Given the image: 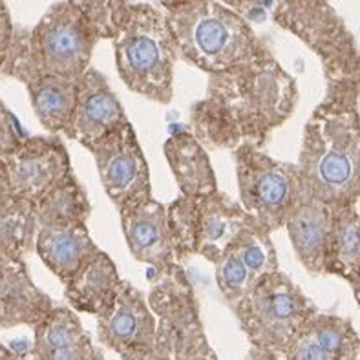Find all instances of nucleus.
Returning <instances> with one entry per match:
<instances>
[{"instance_id":"6e6552de","label":"nucleus","mask_w":360,"mask_h":360,"mask_svg":"<svg viewBox=\"0 0 360 360\" xmlns=\"http://www.w3.org/2000/svg\"><path fill=\"white\" fill-rule=\"evenodd\" d=\"M233 155L240 203L252 227L267 234L285 227L291 210L306 192L297 165L274 160L255 146H242Z\"/></svg>"},{"instance_id":"f257e3e1","label":"nucleus","mask_w":360,"mask_h":360,"mask_svg":"<svg viewBox=\"0 0 360 360\" xmlns=\"http://www.w3.org/2000/svg\"><path fill=\"white\" fill-rule=\"evenodd\" d=\"M298 84L274 55L209 75L188 110L191 132L205 148H262L297 110Z\"/></svg>"},{"instance_id":"1a4fd4ad","label":"nucleus","mask_w":360,"mask_h":360,"mask_svg":"<svg viewBox=\"0 0 360 360\" xmlns=\"http://www.w3.org/2000/svg\"><path fill=\"white\" fill-rule=\"evenodd\" d=\"M233 311L252 346L283 352L319 307L288 274L276 271L267 274Z\"/></svg>"},{"instance_id":"412c9836","label":"nucleus","mask_w":360,"mask_h":360,"mask_svg":"<svg viewBox=\"0 0 360 360\" xmlns=\"http://www.w3.org/2000/svg\"><path fill=\"white\" fill-rule=\"evenodd\" d=\"M37 359L39 360H97L90 333L70 307H53L37 324Z\"/></svg>"},{"instance_id":"2f4dec72","label":"nucleus","mask_w":360,"mask_h":360,"mask_svg":"<svg viewBox=\"0 0 360 360\" xmlns=\"http://www.w3.org/2000/svg\"><path fill=\"white\" fill-rule=\"evenodd\" d=\"M0 360H2V359H0Z\"/></svg>"},{"instance_id":"7c9ffc66","label":"nucleus","mask_w":360,"mask_h":360,"mask_svg":"<svg viewBox=\"0 0 360 360\" xmlns=\"http://www.w3.org/2000/svg\"><path fill=\"white\" fill-rule=\"evenodd\" d=\"M353 295H355V300H356V304H359V307H360V282L356 283L355 288H353Z\"/></svg>"},{"instance_id":"bb28decb","label":"nucleus","mask_w":360,"mask_h":360,"mask_svg":"<svg viewBox=\"0 0 360 360\" xmlns=\"http://www.w3.org/2000/svg\"><path fill=\"white\" fill-rule=\"evenodd\" d=\"M91 26L96 27L99 39H114L119 17L123 11V0L117 2H77Z\"/></svg>"},{"instance_id":"c85d7f7f","label":"nucleus","mask_w":360,"mask_h":360,"mask_svg":"<svg viewBox=\"0 0 360 360\" xmlns=\"http://www.w3.org/2000/svg\"><path fill=\"white\" fill-rule=\"evenodd\" d=\"M11 41V24H9L6 6L0 2V59L4 57Z\"/></svg>"},{"instance_id":"39448f33","label":"nucleus","mask_w":360,"mask_h":360,"mask_svg":"<svg viewBox=\"0 0 360 360\" xmlns=\"http://www.w3.org/2000/svg\"><path fill=\"white\" fill-rule=\"evenodd\" d=\"M273 18L319 55L328 96L360 99V48L344 18L329 2H273Z\"/></svg>"},{"instance_id":"f3484780","label":"nucleus","mask_w":360,"mask_h":360,"mask_svg":"<svg viewBox=\"0 0 360 360\" xmlns=\"http://www.w3.org/2000/svg\"><path fill=\"white\" fill-rule=\"evenodd\" d=\"M289 240L300 264L313 274H326L333 207L304 192L285 221Z\"/></svg>"},{"instance_id":"20e7f679","label":"nucleus","mask_w":360,"mask_h":360,"mask_svg":"<svg viewBox=\"0 0 360 360\" xmlns=\"http://www.w3.org/2000/svg\"><path fill=\"white\" fill-rule=\"evenodd\" d=\"M112 42L117 73L127 88L169 105L178 50L163 9L154 2H124Z\"/></svg>"},{"instance_id":"0eeeda50","label":"nucleus","mask_w":360,"mask_h":360,"mask_svg":"<svg viewBox=\"0 0 360 360\" xmlns=\"http://www.w3.org/2000/svg\"><path fill=\"white\" fill-rule=\"evenodd\" d=\"M167 218L178 264L188 256L216 264L251 225L242 203L219 191L203 198L179 194L167 205Z\"/></svg>"},{"instance_id":"aec40b11","label":"nucleus","mask_w":360,"mask_h":360,"mask_svg":"<svg viewBox=\"0 0 360 360\" xmlns=\"http://www.w3.org/2000/svg\"><path fill=\"white\" fill-rule=\"evenodd\" d=\"M53 309L17 260L0 258V324H41Z\"/></svg>"},{"instance_id":"cd10ccee","label":"nucleus","mask_w":360,"mask_h":360,"mask_svg":"<svg viewBox=\"0 0 360 360\" xmlns=\"http://www.w3.org/2000/svg\"><path fill=\"white\" fill-rule=\"evenodd\" d=\"M26 141L17 119L0 105V154H13Z\"/></svg>"},{"instance_id":"9d476101","label":"nucleus","mask_w":360,"mask_h":360,"mask_svg":"<svg viewBox=\"0 0 360 360\" xmlns=\"http://www.w3.org/2000/svg\"><path fill=\"white\" fill-rule=\"evenodd\" d=\"M148 304L158 326L169 335L174 360H218L205 337L196 292L181 265L155 276Z\"/></svg>"},{"instance_id":"5701e85b","label":"nucleus","mask_w":360,"mask_h":360,"mask_svg":"<svg viewBox=\"0 0 360 360\" xmlns=\"http://www.w3.org/2000/svg\"><path fill=\"white\" fill-rule=\"evenodd\" d=\"M359 203L333 207V229H331L328 264H326V274L340 276L352 285V289L360 282Z\"/></svg>"},{"instance_id":"393cba45","label":"nucleus","mask_w":360,"mask_h":360,"mask_svg":"<svg viewBox=\"0 0 360 360\" xmlns=\"http://www.w3.org/2000/svg\"><path fill=\"white\" fill-rule=\"evenodd\" d=\"M90 200L75 176H70L50 194L35 203L37 224L41 225H81L90 218Z\"/></svg>"},{"instance_id":"2eb2a0df","label":"nucleus","mask_w":360,"mask_h":360,"mask_svg":"<svg viewBox=\"0 0 360 360\" xmlns=\"http://www.w3.org/2000/svg\"><path fill=\"white\" fill-rule=\"evenodd\" d=\"M124 108L101 72L88 68L79 79L77 105L66 136L75 139L86 150H94L106 137L128 124Z\"/></svg>"},{"instance_id":"f03ea898","label":"nucleus","mask_w":360,"mask_h":360,"mask_svg":"<svg viewBox=\"0 0 360 360\" xmlns=\"http://www.w3.org/2000/svg\"><path fill=\"white\" fill-rule=\"evenodd\" d=\"M306 191L329 207L360 201L359 99L324 96L304 127L297 163Z\"/></svg>"},{"instance_id":"9b49d317","label":"nucleus","mask_w":360,"mask_h":360,"mask_svg":"<svg viewBox=\"0 0 360 360\" xmlns=\"http://www.w3.org/2000/svg\"><path fill=\"white\" fill-rule=\"evenodd\" d=\"M91 154L101 185L119 210L152 200L150 170L132 124L106 137Z\"/></svg>"},{"instance_id":"a211bd4d","label":"nucleus","mask_w":360,"mask_h":360,"mask_svg":"<svg viewBox=\"0 0 360 360\" xmlns=\"http://www.w3.org/2000/svg\"><path fill=\"white\" fill-rule=\"evenodd\" d=\"M37 251L48 269L68 283L101 249L91 240L86 224H81L42 225L37 234Z\"/></svg>"},{"instance_id":"b1692460","label":"nucleus","mask_w":360,"mask_h":360,"mask_svg":"<svg viewBox=\"0 0 360 360\" xmlns=\"http://www.w3.org/2000/svg\"><path fill=\"white\" fill-rule=\"evenodd\" d=\"M37 115L50 132H66L77 105L79 79L44 75L27 82Z\"/></svg>"},{"instance_id":"a878e982","label":"nucleus","mask_w":360,"mask_h":360,"mask_svg":"<svg viewBox=\"0 0 360 360\" xmlns=\"http://www.w3.org/2000/svg\"><path fill=\"white\" fill-rule=\"evenodd\" d=\"M37 216L35 205L30 201L13 200L0 205V255L17 260L32 245Z\"/></svg>"},{"instance_id":"6ab92c4d","label":"nucleus","mask_w":360,"mask_h":360,"mask_svg":"<svg viewBox=\"0 0 360 360\" xmlns=\"http://www.w3.org/2000/svg\"><path fill=\"white\" fill-rule=\"evenodd\" d=\"M163 150L183 196L203 198L218 192L207 148L191 130L172 134L165 141Z\"/></svg>"},{"instance_id":"f8f14e48","label":"nucleus","mask_w":360,"mask_h":360,"mask_svg":"<svg viewBox=\"0 0 360 360\" xmlns=\"http://www.w3.org/2000/svg\"><path fill=\"white\" fill-rule=\"evenodd\" d=\"M6 174L13 198L35 205L72 176V163L57 137H37L6 158Z\"/></svg>"},{"instance_id":"dca6fc26","label":"nucleus","mask_w":360,"mask_h":360,"mask_svg":"<svg viewBox=\"0 0 360 360\" xmlns=\"http://www.w3.org/2000/svg\"><path fill=\"white\" fill-rule=\"evenodd\" d=\"M119 214L127 245L137 262L150 265L158 274L178 264L167 218V205L148 200L119 210Z\"/></svg>"},{"instance_id":"423d86ee","label":"nucleus","mask_w":360,"mask_h":360,"mask_svg":"<svg viewBox=\"0 0 360 360\" xmlns=\"http://www.w3.org/2000/svg\"><path fill=\"white\" fill-rule=\"evenodd\" d=\"M99 35L77 2H57L48 9L24 48L27 82L44 75L81 79Z\"/></svg>"},{"instance_id":"ddd939ff","label":"nucleus","mask_w":360,"mask_h":360,"mask_svg":"<svg viewBox=\"0 0 360 360\" xmlns=\"http://www.w3.org/2000/svg\"><path fill=\"white\" fill-rule=\"evenodd\" d=\"M214 267L219 292L233 309L267 274L280 271L271 234L252 225L238 236Z\"/></svg>"},{"instance_id":"4468645a","label":"nucleus","mask_w":360,"mask_h":360,"mask_svg":"<svg viewBox=\"0 0 360 360\" xmlns=\"http://www.w3.org/2000/svg\"><path fill=\"white\" fill-rule=\"evenodd\" d=\"M97 335L101 342L121 356L150 349L158 337V316L148 297L123 280L114 304L97 316Z\"/></svg>"},{"instance_id":"4be33fe9","label":"nucleus","mask_w":360,"mask_h":360,"mask_svg":"<svg viewBox=\"0 0 360 360\" xmlns=\"http://www.w3.org/2000/svg\"><path fill=\"white\" fill-rule=\"evenodd\" d=\"M121 282L114 260L101 251L66 283V298L73 311L99 316L114 304Z\"/></svg>"},{"instance_id":"7ed1b4c3","label":"nucleus","mask_w":360,"mask_h":360,"mask_svg":"<svg viewBox=\"0 0 360 360\" xmlns=\"http://www.w3.org/2000/svg\"><path fill=\"white\" fill-rule=\"evenodd\" d=\"M172 30L178 57L209 75L273 55L249 20L225 2H158Z\"/></svg>"},{"instance_id":"c756f323","label":"nucleus","mask_w":360,"mask_h":360,"mask_svg":"<svg viewBox=\"0 0 360 360\" xmlns=\"http://www.w3.org/2000/svg\"><path fill=\"white\" fill-rule=\"evenodd\" d=\"M245 360H288L285 353L278 349H267V347H251V353Z\"/></svg>"}]
</instances>
